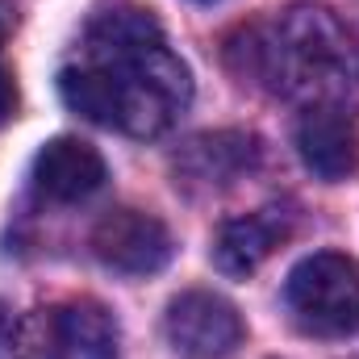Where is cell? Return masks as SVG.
<instances>
[{
	"label": "cell",
	"mask_w": 359,
	"mask_h": 359,
	"mask_svg": "<svg viewBox=\"0 0 359 359\" xmlns=\"http://www.w3.org/2000/svg\"><path fill=\"white\" fill-rule=\"evenodd\" d=\"M92 255L121 276H155L172 264V230L142 209H113L92 226Z\"/></svg>",
	"instance_id": "8992f818"
},
{
	"label": "cell",
	"mask_w": 359,
	"mask_h": 359,
	"mask_svg": "<svg viewBox=\"0 0 359 359\" xmlns=\"http://www.w3.org/2000/svg\"><path fill=\"white\" fill-rule=\"evenodd\" d=\"M59 96L96 126L159 138L192 100V72L147 8L117 0L84 25L80 63L59 72Z\"/></svg>",
	"instance_id": "6da1fadb"
},
{
	"label": "cell",
	"mask_w": 359,
	"mask_h": 359,
	"mask_svg": "<svg viewBox=\"0 0 359 359\" xmlns=\"http://www.w3.org/2000/svg\"><path fill=\"white\" fill-rule=\"evenodd\" d=\"M13 359H117V318L92 297L46 301L17 318L8 334Z\"/></svg>",
	"instance_id": "3957f363"
},
{
	"label": "cell",
	"mask_w": 359,
	"mask_h": 359,
	"mask_svg": "<svg viewBox=\"0 0 359 359\" xmlns=\"http://www.w3.org/2000/svg\"><path fill=\"white\" fill-rule=\"evenodd\" d=\"M104 180H109V168H104L100 151L84 138H72V134L50 138L34 159V188L55 205L88 201Z\"/></svg>",
	"instance_id": "9c48e42d"
},
{
	"label": "cell",
	"mask_w": 359,
	"mask_h": 359,
	"mask_svg": "<svg viewBox=\"0 0 359 359\" xmlns=\"http://www.w3.org/2000/svg\"><path fill=\"white\" fill-rule=\"evenodd\" d=\"M13 109H17V88H13L8 72H0V126L13 117Z\"/></svg>",
	"instance_id": "8fae6325"
},
{
	"label": "cell",
	"mask_w": 359,
	"mask_h": 359,
	"mask_svg": "<svg viewBox=\"0 0 359 359\" xmlns=\"http://www.w3.org/2000/svg\"><path fill=\"white\" fill-rule=\"evenodd\" d=\"M201 4H213V0H201Z\"/></svg>",
	"instance_id": "4fadbf2b"
},
{
	"label": "cell",
	"mask_w": 359,
	"mask_h": 359,
	"mask_svg": "<svg viewBox=\"0 0 359 359\" xmlns=\"http://www.w3.org/2000/svg\"><path fill=\"white\" fill-rule=\"evenodd\" d=\"M284 309L313 339H347L359 330V259L313 251L284 280Z\"/></svg>",
	"instance_id": "277c9868"
},
{
	"label": "cell",
	"mask_w": 359,
	"mask_h": 359,
	"mask_svg": "<svg viewBox=\"0 0 359 359\" xmlns=\"http://www.w3.org/2000/svg\"><path fill=\"white\" fill-rule=\"evenodd\" d=\"M284 238H288V217L280 209H259V213L234 217L213 238V264L222 276L243 280V276L264 268Z\"/></svg>",
	"instance_id": "30bf717a"
},
{
	"label": "cell",
	"mask_w": 359,
	"mask_h": 359,
	"mask_svg": "<svg viewBox=\"0 0 359 359\" xmlns=\"http://www.w3.org/2000/svg\"><path fill=\"white\" fill-rule=\"evenodd\" d=\"M264 159V147L247 130H213L196 134L176 151V184L192 188H230L234 180L251 176Z\"/></svg>",
	"instance_id": "ba28073f"
},
{
	"label": "cell",
	"mask_w": 359,
	"mask_h": 359,
	"mask_svg": "<svg viewBox=\"0 0 359 359\" xmlns=\"http://www.w3.org/2000/svg\"><path fill=\"white\" fill-rule=\"evenodd\" d=\"M351 359H359V355H351Z\"/></svg>",
	"instance_id": "5bb4252c"
},
{
	"label": "cell",
	"mask_w": 359,
	"mask_h": 359,
	"mask_svg": "<svg viewBox=\"0 0 359 359\" xmlns=\"http://www.w3.org/2000/svg\"><path fill=\"white\" fill-rule=\"evenodd\" d=\"M17 29V8L8 4V0H0V46L8 42V34Z\"/></svg>",
	"instance_id": "7c38bea8"
},
{
	"label": "cell",
	"mask_w": 359,
	"mask_h": 359,
	"mask_svg": "<svg viewBox=\"0 0 359 359\" xmlns=\"http://www.w3.org/2000/svg\"><path fill=\"white\" fill-rule=\"evenodd\" d=\"M163 334L180 359H230L243 347L247 326H243V313L222 292L188 288L168 305Z\"/></svg>",
	"instance_id": "5b68a950"
},
{
	"label": "cell",
	"mask_w": 359,
	"mask_h": 359,
	"mask_svg": "<svg viewBox=\"0 0 359 359\" xmlns=\"http://www.w3.org/2000/svg\"><path fill=\"white\" fill-rule=\"evenodd\" d=\"M226 59L243 84H264L292 100L351 109L359 96V55L339 25V17L322 4H292L268 29H243Z\"/></svg>",
	"instance_id": "7a4b0ae2"
},
{
	"label": "cell",
	"mask_w": 359,
	"mask_h": 359,
	"mask_svg": "<svg viewBox=\"0 0 359 359\" xmlns=\"http://www.w3.org/2000/svg\"><path fill=\"white\" fill-rule=\"evenodd\" d=\"M297 155L326 184H343L359 172V126L351 109L313 104L297 121Z\"/></svg>",
	"instance_id": "52a82bcc"
}]
</instances>
